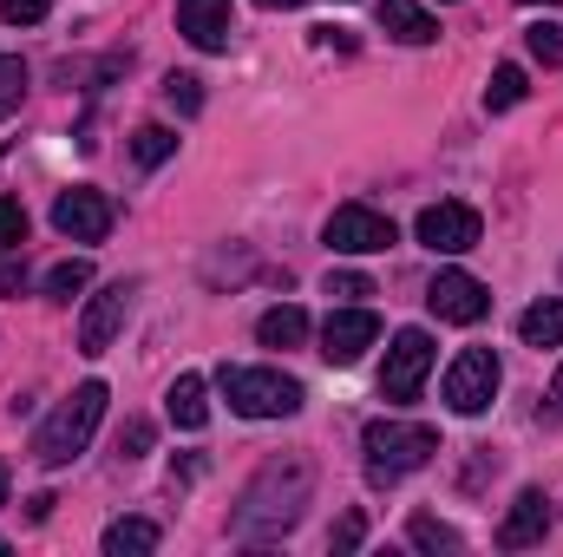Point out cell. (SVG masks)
I'll return each instance as SVG.
<instances>
[{"mask_svg":"<svg viewBox=\"0 0 563 557\" xmlns=\"http://www.w3.org/2000/svg\"><path fill=\"white\" fill-rule=\"evenodd\" d=\"M86 282H92V263H86V256H73V263H53V270H46V302H73Z\"/></svg>","mask_w":563,"mask_h":557,"instance_id":"obj_21","label":"cell"},{"mask_svg":"<svg viewBox=\"0 0 563 557\" xmlns=\"http://www.w3.org/2000/svg\"><path fill=\"white\" fill-rule=\"evenodd\" d=\"M125 315H132V282H112V288H99V295L86 302V315H79V354H106V348L119 341Z\"/></svg>","mask_w":563,"mask_h":557,"instance_id":"obj_12","label":"cell"},{"mask_svg":"<svg viewBox=\"0 0 563 557\" xmlns=\"http://www.w3.org/2000/svg\"><path fill=\"white\" fill-rule=\"evenodd\" d=\"M170 151H177V132H164V125H144V132H132V157H139L144 171H151V164H164Z\"/></svg>","mask_w":563,"mask_h":557,"instance_id":"obj_24","label":"cell"},{"mask_svg":"<svg viewBox=\"0 0 563 557\" xmlns=\"http://www.w3.org/2000/svg\"><path fill=\"white\" fill-rule=\"evenodd\" d=\"M380 26H387L394 40H407V46H426V40H439V20L426 13L420 0H380Z\"/></svg>","mask_w":563,"mask_h":557,"instance_id":"obj_16","label":"cell"},{"mask_svg":"<svg viewBox=\"0 0 563 557\" xmlns=\"http://www.w3.org/2000/svg\"><path fill=\"white\" fill-rule=\"evenodd\" d=\"M157 551V525L151 518H119V525H106V557H144Z\"/></svg>","mask_w":563,"mask_h":557,"instance_id":"obj_19","label":"cell"},{"mask_svg":"<svg viewBox=\"0 0 563 557\" xmlns=\"http://www.w3.org/2000/svg\"><path fill=\"white\" fill-rule=\"evenodd\" d=\"M525 46H531V59H538V66H563V26H551V20L525 26Z\"/></svg>","mask_w":563,"mask_h":557,"instance_id":"obj_25","label":"cell"},{"mask_svg":"<svg viewBox=\"0 0 563 557\" xmlns=\"http://www.w3.org/2000/svg\"><path fill=\"white\" fill-rule=\"evenodd\" d=\"M256 335H263V348H301V341H308V315H301L295 302H282V308H269V315L256 321Z\"/></svg>","mask_w":563,"mask_h":557,"instance_id":"obj_18","label":"cell"},{"mask_svg":"<svg viewBox=\"0 0 563 557\" xmlns=\"http://www.w3.org/2000/svg\"><path fill=\"white\" fill-rule=\"evenodd\" d=\"M217 381H223L230 414H243V419H288V414H301V381H295V374H282V368H223Z\"/></svg>","mask_w":563,"mask_h":557,"instance_id":"obj_4","label":"cell"},{"mask_svg":"<svg viewBox=\"0 0 563 557\" xmlns=\"http://www.w3.org/2000/svg\"><path fill=\"white\" fill-rule=\"evenodd\" d=\"M525 7H563V0H525Z\"/></svg>","mask_w":563,"mask_h":557,"instance_id":"obj_36","label":"cell"},{"mask_svg":"<svg viewBox=\"0 0 563 557\" xmlns=\"http://www.w3.org/2000/svg\"><path fill=\"white\" fill-rule=\"evenodd\" d=\"M0 505H7V466H0Z\"/></svg>","mask_w":563,"mask_h":557,"instance_id":"obj_35","label":"cell"},{"mask_svg":"<svg viewBox=\"0 0 563 557\" xmlns=\"http://www.w3.org/2000/svg\"><path fill=\"white\" fill-rule=\"evenodd\" d=\"M328 295H334V302H367L374 282L361 276V270H334V276H328Z\"/></svg>","mask_w":563,"mask_h":557,"instance_id":"obj_28","label":"cell"},{"mask_svg":"<svg viewBox=\"0 0 563 557\" xmlns=\"http://www.w3.org/2000/svg\"><path fill=\"white\" fill-rule=\"evenodd\" d=\"M498 381H505V368H498L492 348H459V361L445 368L439 394H445V407H452L459 419H478L492 401H498Z\"/></svg>","mask_w":563,"mask_h":557,"instance_id":"obj_5","label":"cell"},{"mask_svg":"<svg viewBox=\"0 0 563 557\" xmlns=\"http://www.w3.org/2000/svg\"><path fill=\"white\" fill-rule=\"evenodd\" d=\"M177 33L203 53H223L236 33V7L230 0H177Z\"/></svg>","mask_w":563,"mask_h":557,"instance_id":"obj_13","label":"cell"},{"mask_svg":"<svg viewBox=\"0 0 563 557\" xmlns=\"http://www.w3.org/2000/svg\"><path fill=\"white\" fill-rule=\"evenodd\" d=\"M551 414L563 419V368H558V381H551Z\"/></svg>","mask_w":563,"mask_h":557,"instance_id":"obj_33","label":"cell"},{"mask_svg":"<svg viewBox=\"0 0 563 557\" xmlns=\"http://www.w3.org/2000/svg\"><path fill=\"white\" fill-rule=\"evenodd\" d=\"M210 387H203V374H177L170 381V394H164V414L170 426H184V433H203V419H210V401H203Z\"/></svg>","mask_w":563,"mask_h":557,"instance_id":"obj_15","label":"cell"},{"mask_svg":"<svg viewBox=\"0 0 563 557\" xmlns=\"http://www.w3.org/2000/svg\"><path fill=\"white\" fill-rule=\"evenodd\" d=\"M374 341H380V315H374L367 302H334V308H328V321H321V361L354 368Z\"/></svg>","mask_w":563,"mask_h":557,"instance_id":"obj_7","label":"cell"},{"mask_svg":"<svg viewBox=\"0 0 563 557\" xmlns=\"http://www.w3.org/2000/svg\"><path fill=\"white\" fill-rule=\"evenodd\" d=\"M407 538H413L420 551H459V545H465V538H459L452 525H439L432 512H413V525H407Z\"/></svg>","mask_w":563,"mask_h":557,"instance_id":"obj_22","label":"cell"},{"mask_svg":"<svg viewBox=\"0 0 563 557\" xmlns=\"http://www.w3.org/2000/svg\"><path fill=\"white\" fill-rule=\"evenodd\" d=\"M46 7H53V0H0L7 26H40V20H46Z\"/></svg>","mask_w":563,"mask_h":557,"instance_id":"obj_29","label":"cell"},{"mask_svg":"<svg viewBox=\"0 0 563 557\" xmlns=\"http://www.w3.org/2000/svg\"><path fill=\"white\" fill-rule=\"evenodd\" d=\"M20 99H26V66L13 53H0V119H13Z\"/></svg>","mask_w":563,"mask_h":557,"instance_id":"obj_26","label":"cell"},{"mask_svg":"<svg viewBox=\"0 0 563 557\" xmlns=\"http://www.w3.org/2000/svg\"><path fill=\"white\" fill-rule=\"evenodd\" d=\"M518 335L525 348H563V295H544L518 315Z\"/></svg>","mask_w":563,"mask_h":557,"instance_id":"obj_17","label":"cell"},{"mask_svg":"<svg viewBox=\"0 0 563 557\" xmlns=\"http://www.w3.org/2000/svg\"><path fill=\"white\" fill-rule=\"evenodd\" d=\"M525 66H492V86H485V112H511V106H525Z\"/></svg>","mask_w":563,"mask_h":557,"instance_id":"obj_20","label":"cell"},{"mask_svg":"<svg viewBox=\"0 0 563 557\" xmlns=\"http://www.w3.org/2000/svg\"><path fill=\"white\" fill-rule=\"evenodd\" d=\"M256 7H269V13L282 7V13H288V7H301V0H256Z\"/></svg>","mask_w":563,"mask_h":557,"instance_id":"obj_34","label":"cell"},{"mask_svg":"<svg viewBox=\"0 0 563 557\" xmlns=\"http://www.w3.org/2000/svg\"><path fill=\"white\" fill-rule=\"evenodd\" d=\"M413 237H420L432 256H465V250H478L485 223H478L472 204H426L420 223H413Z\"/></svg>","mask_w":563,"mask_h":557,"instance_id":"obj_9","label":"cell"},{"mask_svg":"<svg viewBox=\"0 0 563 557\" xmlns=\"http://www.w3.org/2000/svg\"><path fill=\"white\" fill-rule=\"evenodd\" d=\"M308 492H314V472H308L301 459L263 466L256 485H250L243 505H236V538H282V532H295L301 512H308Z\"/></svg>","mask_w":563,"mask_h":557,"instance_id":"obj_1","label":"cell"},{"mask_svg":"<svg viewBox=\"0 0 563 557\" xmlns=\"http://www.w3.org/2000/svg\"><path fill=\"white\" fill-rule=\"evenodd\" d=\"M361 538H367V525H361V512H347V518L334 525V551H354Z\"/></svg>","mask_w":563,"mask_h":557,"instance_id":"obj_31","label":"cell"},{"mask_svg":"<svg viewBox=\"0 0 563 557\" xmlns=\"http://www.w3.org/2000/svg\"><path fill=\"white\" fill-rule=\"evenodd\" d=\"M544 532H551V499H544L538 485H525V492L511 499L505 525H498V545H505V551H525V545H544Z\"/></svg>","mask_w":563,"mask_h":557,"instance_id":"obj_14","label":"cell"},{"mask_svg":"<svg viewBox=\"0 0 563 557\" xmlns=\"http://www.w3.org/2000/svg\"><path fill=\"white\" fill-rule=\"evenodd\" d=\"M106 381H86V387H73V401H59L53 419L40 426V439H33V459L46 466V472H59V466H73L86 446H92V433H99V419H106Z\"/></svg>","mask_w":563,"mask_h":557,"instance_id":"obj_2","label":"cell"},{"mask_svg":"<svg viewBox=\"0 0 563 557\" xmlns=\"http://www.w3.org/2000/svg\"><path fill=\"white\" fill-rule=\"evenodd\" d=\"M112 217H119L112 197L106 190H86V184L79 190H59V204H53V230L73 237V243H99L112 230Z\"/></svg>","mask_w":563,"mask_h":557,"instance_id":"obj_11","label":"cell"},{"mask_svg":"<svg viewBox=\"0 0 563 557\" xmlns=\"http://www.w3.org/2000/svg\"><path fill=\"white\" fill-rule=\"evenodd\" d=\"M426 302H432L439 321H459V328H472V321L492 315V288L478 276H465V270H439L432 288H426Z\"/></svg>","mask_w":563,"mask_h":557,"instance_id":"obj_10","label":"cell"},{"mask_svg":"<svg viewBox=\"0 0 563 557\" xmlns=\"http://www.w3.org/2000/svg\"><path fill=\"white\" fill-rule=\"evenodd\" d=\"M328 250L334 256H380V250H394L400 243V230H394V217H380L374 204H341L334 217H328Z\"/></svg>","mask_w":563,"mask_h":557,"instance_id":"obj_6","label":"cell"},{"mask_svg":"<svg viewBox=\"0 0 563 557\" xmlns=\"http://www.w3.org/2000/svg\"><path fill=\"white\" fill-rule=\"evenodd\" d=\"M20 243H26V210H20V197H0V256Z\"/></svg>","mask_w":563,"mask_h":557,"instance_id":"obj_27","label":"cell"},{"mask_svg":"<svg viewBox=\"0 0 563 557\" xmlns=\"http://www.w3.org/2000/svg\"><path fill=\"white\" fill-rule=\"evenodd\" d=\"M144 452H151V426H144V419H132V426L119 433V459H144Z\"/></svg>","mask_w":563,"mask_h":557,"instance_id":"obj_30","label":"cell"},{"mask_svg":"<svg viewBox=\"0 0 563 557\" xmlns=\"http://www.w3.org/2000/svg\"><path fill=\"white\" fill-rule=\"evenodd\" d=\"M361 446H367V479L374 485H400L439 452V433L420 426V419H374L361 433Z\"/></svg>","mask_w":563,"mask_h":557,"instance_id":"obj_3","label":"cell"},{"mask_svg":"<svg viewBox=\"0 0 563 557\" xmlns=\"http://www.w3.org/2000/svg\"><path fill=\"white\" fill-rule=\"evenodd\" d=\"M20 288H26V263H7L0 270V295H20Z\"/></svg>","mask_w":563,"mask_h":557,"instance_id":"obj_32","label":"cell"},{"mask_svg":"<svg viewBox=\"0 0 563 557\" xmlns=\"http://www.w3.org/2000/svg\"><path fill=\"white\" fill-rule=\"evenodd\" d=\"M426 374H432V335L426 328H400L394 348H387V368H380V394L394 407H407V401H420Z\"/></svg>","mask_w":563,"mask_h":557,"instance_id":"obj_8","label":"cell"},{"mask_svg":"<svg viewBox=\"0 0 563 557\" xmlns=\"http://www.w3.org/2000/svg\"><path fill=\"white\" fill-rule=\"evenodd\" d=\"M164 106L184 112V119L203 112V79H197V73H170V79H164Z\"/></svg>","mask_w":563,"mask_h":557,"instance_id":"obj_23","label":"cell"}]
</instances>
